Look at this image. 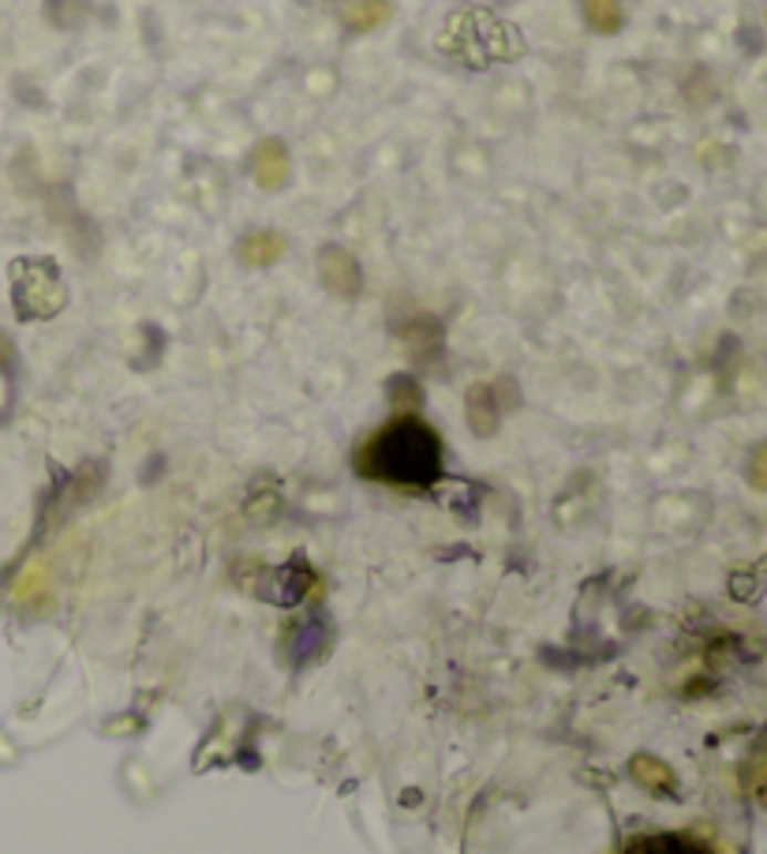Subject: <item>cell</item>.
Wrapping results in <instances>:
<instances>
[{
	"instance_id": "cell-4",
	"label": "cell",
	"mask_w": 767,
	"mask_h": 854,
	"mask_svg": "<svg viewBox=\"0 0 767 854\" xmlns=\"http://www.w3.org/2000/svg\"><path fill=\"white\" fill-rule=\"evenodd\" d=\"M319 274H322V285L341 300H352L360 292V263L352 259L345 248H327L319 255Z\"/></svg>"
},
{
	"instance_id": "cell-11",
	"label": "cell",
	"mask_w": 767,
	"mask_h": 854,
	"mask_svg": "<svg viewBox=\"0 0 767 854\" xmlns=\"http://www.w3.org/2000/svg\"><path fill=\"white\" fill-rule=\"evenodd\" d=\"M749 484L756 491H767V443H760L749 457Z\"/></svg>"
},
{
	"instance_id": "cell-10",
	"label": "cell",
	"mask_w": 767,
	"mask_h": 854,
	"mask_svg": "<svg viewBox=\"0 0 767 854\" xmlns=\"http://www.w3.org/2000/svg\"><path fill=\"white\" fill-rule=\"evenodd\" d=\"M633 775L644 783V788H652V791H674L677 788L674 772L666 769L663 761H655V758H636L633 761Z\"/></svg>"
},
{
	"instance_id": "cell-1",
	"label": "cell",
	"mask_w": 767,
	"mask_h": 854,
	"mask_svg": "<svg viewBox=\"0 0 767 854\" xmlns=\"http://www.w3.org/2000/svg\"><path fill=\"white\" fill-rule=\"evenodd\" d=\"M356 469L397 487H423L442 473V443L427 424L405 416L360 446Z\"/></svg>"
},
{
	"instance_id": "cell-5",
	"label": "cell",
	"mask_w": 767,
	"mask_h": 854,
	"mask_svg": "<svg viewBox=\"0 0 767 854\" xmlns=\"http://www.w3.org/2000/svg\"><path fill=\"white\" fill-rule=\"evenodd\" d=\"M284 251H289V240H284L278 229H255L240 244V259L248 263V267H273Z\"/></svg>"
},
{
	"instance_id": "cell-6",
	"label": "cell",
	"mask_w": 767,
	"mask_h": 854,
	"mask_svg": "<svg viewBox=\"0 0 767 854\" xmlns=\"http://www.w3.org/2000/svg\"><path fill=\"white\" fill-rule=\"evenodd\" d=\"M625 854H715V851L693 836H641L629 843Z\"/></svg>"
},
{
	"instance_id": "cell-9",
	"label": "cell",
	"mask_w": 767,
	"mask_h": 854,
	"mask_svg": "<svg viewBox=\"0 0 767 854\" xmlns=\"http://www.w3.org/2000/svg\"><path fill=\"white\" fill-rule=\"evenodd\" d=\"M584 16H588V27L599 34L622 31V8H618V0H584Z\"/></svg>"
},
{
	"instance_id": "cell-3",
	"label": "cell",
	"mask_w": 767,
	"mask_h": 854,
	"mask_svg": "<svg viewBox=\"0 0 767 854\" xmlns=\"http://www.w3.org/2000/svg\"><path fill=\"white\" fill-rule=\"evenodd\" d=\"M292 176L289 165V151H284L281 140H259L251 154V181L259 184L262 192H281Z\"/></svg>"
},
{
	"instance_id": "cell-2",
	"label": "cell",
	"mask_w": 767,
	"mask_h": 854,
	"mask_svg": "<svg viewBox=\"0 0 767 854\" xmlns=\"http://www.w3.org/2000/svg\"><path fill=\"white\" fill-rule=\"evenodd\" d=\"M15 308L27 319H45L64 308V281L49 259H27L15 263Z\"/></svg>"
},
{
	"instance_id": "cell-12",
	"label": "cell",
	"mask_w": 767,
	"mask_h": 854,
	"mask_svg": "<svg viewBox=\"0 0 767 854\" xmlns=\"http://www.w3.org/2000/svg\"><path fill=\"white\" fill-rule=\"evenodd\" d=\"M8 357H12V346H8V338H4V333H0V364H4Z\"/></svg>"
},
{
	"instance_id": "cell-8",
	"label": "cell",
	"mask_w": 767,
	"mask_h": 854,
	"mask_svg": "<svg viewBox=\"0 0 767 854\" xmlns=\"http://www.w3.org/2000/svg\"><path fill=\"white\" fill-rule=\"evenodd\" d=\"M468 424H471V431H479V435H490V431L498 428V416H495V405H490L487 387L468 390Z\"/></svg>"
},
{
	"instance_id": "cell-7",
	"label": "cell",
	"mask_w": 767,
	"mask_h": 854,
	"mask_svg": "<svg viewBox=\"0 0 767 854\" xmlns=\"http://www.w3.org/2000/svg\"><path fill=\"white\" fill-rule=\"evenodd\" d=\"M393 0H356L345 8V27L352 31H379L382 23H390Z\"/></svg>"
}]
</instances>
